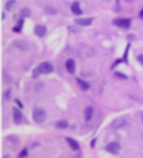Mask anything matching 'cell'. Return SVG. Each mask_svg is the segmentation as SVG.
<instances>
[{"label":"cell","instance_id":"cell-1","mask_svg":"<svg viewBox=\"0 0 143 158\" xmlns=\"http://www.w3.org/2000/svg\"><path fill=\"white\" fill-rule=\"evenodd\" d=\"M32 118L36 123H44L47 118V112L43 108L36 107L33 111Z\"/></svg>","mask_w":143,"mask_h":158},{"label":"cell","instance_id":"cell-2","mask_svg":"<svg viewBox=\"0 0 143 158\" xmlns=\"http://www.w3.org/2000/svg\"><path fill=\"white\" fill-rule=\"evenodd\" d=\"M105 150L112 155H118L121 150V144L118 142H111L106 146Z\"/></svg>","mask_w":143,"mask_h":158},{"label":"cell","instance_id":"cell-3","mask_svg":"<svg viewBox=\"0 0 143 158\" xmlns=\"http://www.w3.org/2000/svg\"><path fill=\"white\" fill-rule=\"evenodd\" d=\"M54 65L49 62H44L41 63L38 67V70L42 74H49L54 72Z\"/></svg>","mask_w":143,"mask_h":158},{"label":"cell","instance_id":"cell-4","mask_svg":"<svg viewBox=\"0 0 143 158\" xmlns=\"http://www.w3.org/2000/svg\"><path fill=\"white\" fill-rule=\"evenodd\" d=\"M113 24L116 25L118 27L127 29L132 25V19H116L113 20Z\"/></svg>","mask_w":143,"mask_h":158},{"label":"cell","instance_id":"cell-5","mask_svg":"<svg viewBox=\"0 0 143 158\" xmlns=\"http://www.w3.org/2000/svg\"><path fill=\"white\" fill-rule=\"evenodd\" d=\"M34 32L37 37L39 38H43L46 35L47 33V28L45 26L41 24H37L34 28Z\"/></svg>","mask_w":143,"mask_h":158},{"label":"cell","instance_id":"cell-6","mask_svg":"<svg viewBox=\"0 0 143 158\" xmlns=\"http://www.w3.org/2000/svg\"><path fill=\"white\" fill-rule=\"evenodd\" d=\"M13 114H14V116H13L14 123L15 124H17V125H19L23 119V113L19 108L14 107V109H13Z\"/></svg>","mask_w":143,"mask_h":158},{"label":"cell","instance_id":"cell-7","mask_svg":"<svg viewBox=\"0 0 143 158\" xmlns=\"http://www.w3.org/2000/svg\"><path fill=\"white\" fill-rule=\"evenodd\" d=\"M94 18H80V19H76L74 20L75 23L80 26H90L92 24Z\"/></svg>","mask_w":143,"mask_h":158},{"label":"cell","instance_id":"cell-8","mask_svg":"<svg viewBox=\"0 0 143 158\" xmlns=\"http://www.w3.org/2000/svg\"><path fill=\"white\" fill-rule=\"evenodd\" d=\"M127 123L125 119H116L111 123V127L116 130L121 129V128L125 127L127 126Z\"/></svg>","mask_w":143,"mask_h":158},{"label":"cell","instance_id":"cell-9","mask_svg":"<svg viewBox=\"0 0 143 158\" xmlns=\"http://www.w3.org/2000/svg\"><path fill=\"white\" fill-rule=\"evenodd\" d=\"M12 45H13L14 48H16L21 50V51H26L28 49L27 43H25V42L23 41V40H15V41L13 42Z\"/></svg>","mask_w":143,"mask_h":158},{"label":"cell","instance_id":"cell-10","mask_svg":"<svg viewBox=\"0 0 143 158\" xmlns=\"http://www.w3.org/2000/svg\"><path fill=\"white\" fill-rule=\"evenodd\" d=\"M65 141L72 150L79 151V149H80V145H79V143L75 140L71 138V137H66Z\"/></svg>","mask_w":143,"mask_h":158},{"label":"cell","instance_id":"cell-11","mask_svg":"<svg viewBox=\"0 0 143 158\" xmlns=\"http://www.w3.org/2000/svg\"><path fill=\"white\" fill-rule=\"evenodd\" d=\"M65 68L70 74L74 73L75 72V63L73 59H68L65 62Z\"/></svg>","mask_w":143,"mask_h":158},{"label":"cell","instance_id":"cell-12","mask_svg":"<svg viewBox=\"0 0 143 158\" xmlns=\"http://www.w3.org/2000/svg\"><path fill=\"white\" fill-rule=\"evenodd\" d=\"M71 12L74 15H82L83 11L81 10L79 2H74L71 5Z\"/></svg>","mask_w":143,"mask_h":158},{"label":"cell","instance_id":"cell-13","mask_svg":"<svg viewBox=\"0 0 143 158\" xmlns=\"http://www.w3.org/2000/svg\"><path fill=\"white\" fill-rule=\"evenodd\" d=\"M76 81H77L78 86H79V87H80V90L84 91V92L89 90V88H90L91 86H90V84H89L88 82H85V81H84V80H82V79L79 78V77L76 78Z\"/></svg>","mask_w":143,"mask_h":158},{"label":"cell","instance_id":"cell-14","mask_svg":"<svg viewBox=\"0 0 143 158\" xmlns=\"http://www.w3.org/2000/svg\"><path fill=\"white\" fill-rule=\"evenodd\" d=\"M94 109L92 106H87L85 110V122H89L92 118V116H93Z\"/></svg>","mask_w":143,"mask_h":158},{"label":"cell","instance_id":"cell-15","mask_svg":"<svg viewBox=\"0 0 143 158\" xmlns=\"http://www.w3.org/2000/svg\"><path fill=\"white\" fill-rule=\"evenodd\" d=\"M24 23H25V20L24 19H20L18 23H17L16 26H14L13 27V32L14 33H21L23 29V26H24Z\"/></svg>","mask_w":143,"mask_h":158},{"label":"cell","instance_id":"cell-16","mask_svg":"<svg viewBox=\"0 0 143 158\" xmlns=\"http://www.w3.org/2000/svg\"><path fill=\"white\" fill-rule=\"evenodd\" d=\"M68 126H69V124H68V122H67V121L60 120L56 123V124H55V127L57 128V129H65V128L68 127Z\"/></svg>","mask_w":143,"mask_h":158},{"label":"cell","instance_id":"cell-17","mask_svg":"<svg viewBox=\"0 0 143 158\" xmlns=\"http://www.w3.org/2000/svg\"><path fill=\"white\" fill-rule=\"evenodd\" d=\"M15 3H16V0H8V1H7V3H5L6 10L8 12L12 11L14 5H15Z\"/></svg>","mask_w":143,"mask_h":158},{"label":"cell","instance_id":"cell-18","mask_svg":"<svg viewBox=\"0 0 143 158\" xmlns=\"http://www.w3.org/2000/svg\"><path fill=\"white\" fill-rule=\"evenodd\" d=\"M130 47H131V44H128L127 47L126 48L125 52H124L123 57H122V60H123V63H128V52H129Z\"/></svg>","mask_w":143,"mask_h":158},{"label":"cell","instance_id":"cell-19","mask_svg":"<svg viewBox=\"0 0 143 158\" xmlns=\"http://www.w3.org/2000/svg\"><path fill=\"white\" fill-rule=\"evenodd\" d=\"M31 15V11L30 9L29 8H24L21 10V16L24 18H29Z\"/></svg>","mask_w":143,"mask_h":158},{"label":"cell","instance_id":"cell-20","mask_svg":"<svg viewBox=\"0 0 143 158\" xmlns=\"http://www.w3.org/2000/svg\"><path fill=\"white\" fill-rule=\"evenodd\" d=\"M7 139L11 142V143H13V144H18L19 142H20L19 137L15 136V135H11V136H8V138H7Z\"/></svg>","mask_w":143,"mask_h":158},{"label":"cell","instance_id":"cell-21","mask_svg":"<svg viewBox=\"0 0 143 158\" xmlns=\"http://www.w3.org/2000/svg\"><path fill=\"white\" fill-rule=\"evenodd\" d=\"M45 13H46L47 14H49V15H55V14H57V11H56L54 8H50V7H48V8H45Z\"/></svg>","mask_w":143,"mask_h":158},{"label":"cell","instance_id":"cell-22","mask_svg":"<svg viewBox=\"0 0 143 158\" xmlns=\"http://www.w3.org/2000/svg\"><path fill=\"white\" fill-rule=\"evenodd\" d=\"M27 156H28L27 148H24V149L20 152V154H19V157L25 158V157H27Z\"/></svg>","mask_w":143,"mask_h":158},{"label":"cell","instance_id":"cell-23","mask_svg":"<svg viewBox=\"0 0 143 158\" xmlns=\"http://www.w3.org/2000/svg\"><path fill=\"white\" fill-rule=\"evenodd\" d=\"M115 76L117 77H119V78L121 79H127V75H125L124 73H119V72H116L115 73Z\"/></svg>","mask_w":143,"mask_h":158},{"label":"cell","instance_id":"cell-24","mask_svg":"<svg viewBox=\"0 0 143 158\" xmlns=\"http://www.w3.org/2000/svg\"><path fill=\"white\" fill-rule=\"evenodd\" d=\"M123 63V60H122V58H121V59H117V60H116L115 63H113L112 66H111V69H113V68H115L116 66L118 65L119 63Z\"/></svg>","mask_w":143,"mask_h":158},{"label":"cell","instance_id":"cell-25","mask_svg":"<svg viewBox=\"0 0 143 158\" xmlns=\"http://www.w3.org/2000/svg\"><path fill=\"white\" fill-rule=\"evenodd\" d=\"M136 59H137L138 62H139L141 65H143V54L138 55L137 57H136Z\"/></svg>","mask_w":143,"mask_h":158},{"label":"cell","instance_id":"cell-26","mask_svg":"<svg viewBox=\"0 0 143 158\" xmlns=\"http://www.w3.org/2000/svg\"><path fill=\"white\" fill-rule=\"evenodd\" d=\"M15 102H16L17 105L19 106V107H20V108H23V107H24V105H23V103L21 102V101H20V100H19V99H15Z\"/></svg>","mask_w":143,"mask_h":158},{"label":"cell","instance_id":"cell-27","mask_svg":"<svg viewBox=\"0 0 143 158\" xmlns=\"http://www.w3.org/2000/svg\"><path fill=\"white\" fill-rule=\"evenodd\" d=\"M4 98H5L6 100H9L10 98V90H8L4 94Z\"/></svg>","mask_w":143,"mask_h":158},{"label":"cell","instance_id":"cell-28","mask_svg":"<svg viewBox=\"0 0 143 158\" xmlns=\"http://www.w3.org/2000/svg\"><path fill=\"white\" fill-rule=\"evenodd\" d=\"M96 138H94V139L91 140V147H92V148H94V147H95V145H96Z\"/></svg>","mask_w":143,"mask_h":158},{"label":"cell","instance_id":"cell-29","mask_svg":"<svg viewBox=\"0 0 143 158\" xmlns=\"http://www.w3.org/2000/svg\"><path fill=\"white\" fill-rule=\"evenodd\" d=\"M139 17H140L141 19H143V9L142 10H141V12L139 13Z\"/></svg>","mask_w":143,"mask_h":158},{"label":"cell","instance_id":"cell-30","mask_svg":"<svg viewBox=\"0 0 143 158\" xmlns=\"http://www.w3.org/2000/svg\"><path fill=\"white\" fill-rule=\"evenodd\" d=\"M4 19H5V14H4V12H3V13H2V20H4Z\"/></svg>","mask_w":143,"mask_h":158},{"label":"cell","instance_id":"cell-31","mask_svg":"<svg viewBox=\"0 0 143 158\" xmlns=\"http://www.w3.org/2000/svg\"><path fill=\"white\" fill-rule=\"evenodd\" d=\"M142 122H143V117H142Z\"/></svg>","mask_w":143,"mask_h":158}]
</instances>
